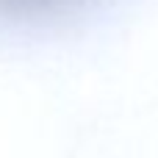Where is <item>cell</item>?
Returning <instances> with one entry per match:
<instances>
[{
  "instance_id": "6da1fadb",
  "label": "cell",
  "mask_w": 158,
  "mask_h": 158,
  "mask_svg": "<svg viewBox=\"0 0 158 158\" xmlns=\"http://www.w3.org/2000/svg\"><path fill=\"white\" fill-rule=\"evenodd\" d=\"M86 0H0V19L3 22H42V19H61L81 8Z\"/></svg>"
}]
</instances>
